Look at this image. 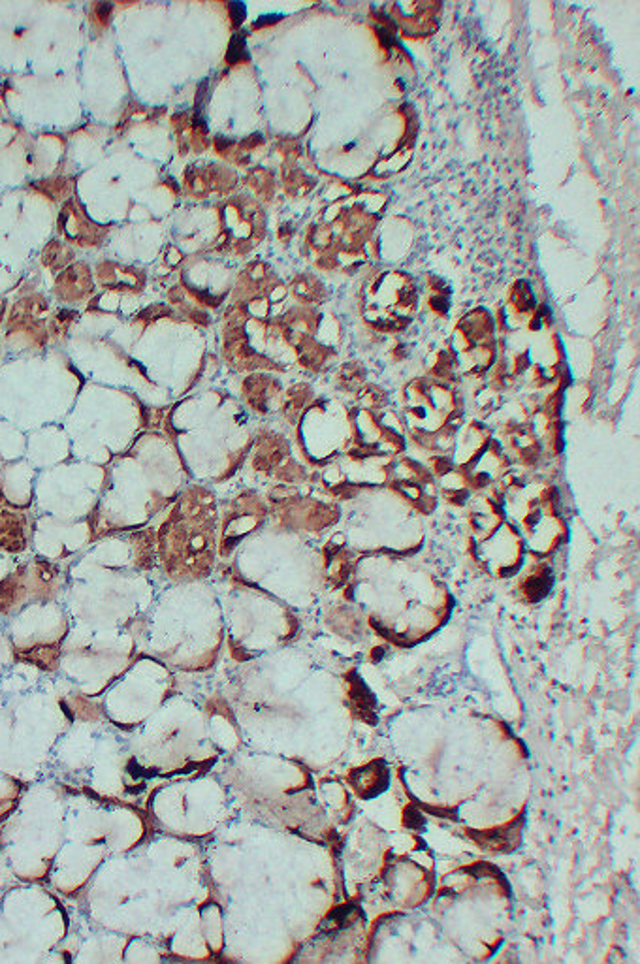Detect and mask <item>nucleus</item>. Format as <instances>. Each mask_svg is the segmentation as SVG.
<instances>
[{"label":"nucleus","instance_id":"39448f33","mask_svg":"<svg viewBox=\"0 0 640 964\" xmlns=\"http://www.w3.org/2000/svg\"><path fill=\"white\" fill-rule=\"evenodd\" d=\"M15 657L26 665H35L42 671H55L59 667L61 659V641H51V643H35V644H25L14 648Z\"/></svg>","mask_w":640,"mask_h":964},{"label":"nucleus","instance_id":"f257e3e1","mask_svg":"<svg viewBox=\"0 0 640 964\" xmlns=\"http://www.w3.org/2000/svg\"><path fill=\"white\" fill-rule=\"evenodd\" d=\"M215 509L211 495L190 486L157 530L158 558L168 576L200 578L213 563Z\"/></svg>","mask_w":640,"mask_h":964},{"label":"nucleus","instance_id":"20e7f679","mask_svg":"<svg viewBox=\"0 0 640 964\" xmlns=\"http://www.w3.org/2000/svg\"><path fill=\"white\" fill-rule=\"evenodd\" d=\"M349 782L352 789L364 798H373L388 786V768L382 761H373L366 766L352 770Z\"/></svg>","mask_w":640,"mask_h":964},{"label":"nucleus","instance_id":"423d86ee","mask_svg":"<svg viewBox=\"0 0 640 964\" xmlns=\"http://www.w3.org/2000/svg\"><path fill=\"white\" fill-rule=\"evenodd\" d=\"M243 57H247L245 53V40L241 36H234L232 38V44H230V49H229V61L230 63H238L241 61Z\"/></svg>","mask_w":640,"mask_h":964},{"label":"nucleus","instance_id":"f03ea898","mask_svg":"<svg viewBox=\"0 0 640 964\" xmlns=\"http://www.w3.org/2000/svg\"><path fill=\"white\" fill-rule=\"evenodd\" d=\"M29 546V518L25 512L0 505V550L21 554Z\"/></svg>","mask_w":640,"mask_h":964},{"label":"nucleus","instance_id":"0eeeda50","mask_svg":"<svg viewBox=\"0 0 640 964\" xmlns=\"http://www.w3.org/2000/svg\"><path fill=\"white\" fill-rule=\"evenodd\" d=\"M230 10H234V23L239 25L243 21V15H245V6L243 5H230Z\"/></svg>","mask_w":640,"mask_h":964},{"label":"nucleus","instance_id":"7ed1b4c3","mask_svg":"<svg viewBox=\"0 0 640 964\" xmlns=\"http://www.w3.org/2000/svg\"><path fill=\"white\" fill-rule=\"evenodd\" d=\"M25 603H31L29 565H19L0 581V614L8 616Z\"/></svg>","mask_w":640,"mask_h":964}]
</instances>
